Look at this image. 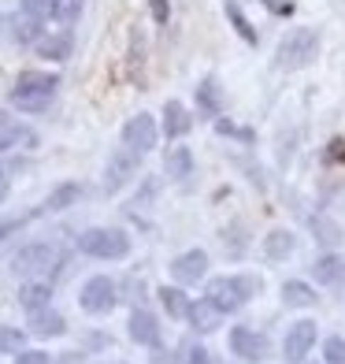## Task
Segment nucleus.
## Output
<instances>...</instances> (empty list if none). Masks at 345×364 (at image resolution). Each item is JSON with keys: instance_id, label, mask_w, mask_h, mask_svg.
Wrapping results in <instances>:
<instances>
[{"instance_id": "obj_1", "label": "nucleus", "mask_w": 345, "mask_h": 364, "mask_svg": "<svg viewBox=\"0 0 345 364\" xmlns=\"http://www.w3.org/2000/svg\"><path fill=\"white\" fill-rule=\"evenodd\" d=\"M56 90H60V75H53V71H19L8 101L26 115H38L56 101Z\"/></svg>"}, {"instance_id": "obj_37", "label": "nucleus", "mask_w": 345, "mask_h": 364, "mask_svg": "<svg viewBox=\"0 0 345 364\" xmlns=\"http://www.w3.org/2000/svg\"><path fill=\"white\" fill-rule=\"evenodd\" d=\"M264 4H268L275 15H293V4H290V0H264Z\"/></svg>"}, {"instance_id": "obj_17", "label": "nucleus", "mask_w": 345, "mask_h": 364, "mask_svg": "<svg viewBox=\"0 0 345 364\" xmlns=\"http://www.w3.org/2000/svg\"><path fill=\"white\" fill-rule=\"evenodd\" d=\"M34 48H38L41 60H67L71 56V34L67 30H60V34H41L34 41Z\"/></svg>"}, {"instance_id": "obj_29", "label": "nucleus", "mask_w": 345, "mask_h": 364, "mask_svg": "<svg viewBox=\"0 0 345 364\" xmlns=\"http://www.w3.org/2000/svg\"><path fill=\"white\" fill-rule=\"evenodd\" d=\"M197 105H201L208 115H219V90H216L212 78H204L201 86H197Z\"/></svg>"}, {"instance_id": "obj_24", "label": "nucleus", "mask_w": 345, "mask_h": 364, "mask_svg": "<svg viewBox=\"0 0 345 364\" xmlns=\"http://www.w3.org/2000/svg\"><path fill=\"white\" fill-rule=\"evenodd\" d=\"M48 297H53V287H48V283H23L19 305H23L26 312H34V309H45V305H48Z\"/></svg>"}, {"instance_id": "obj_23", "label": "nucleus", "mask_w": 345, "mask_h": 364, "mask_svg": "<svg viewBox=\"0 0 345 364\" xmlns=\"http://www.w3.org/2000/svg\"><path fill=\"white\" fill-rule=\"evenodd\" d=\"M312 275H316V283H338V279L345 275V260L341 257H334V253H327V257H319L316 264H312Z\"/></svg>"}, {"instance_id": "obj_12", "label": "nucleus", "mask_w": 345, "mask_h": 364, "mask_svg": "<svg viewBox=\"0 0 345 364\" xmlns=\"http://www.w3.org/2000/svg\"><path fill=\"white\" fill-rule=\"evenodd\" d=\"M186 320L193 323V331L197 335H212V331H219V323H223V312L208 301V297H201V301H190V309H186Z\"/></svg>"}, {"instance_id": "obj_19", "label": "nucleus", "mask_w": 345, "mask_h": 364, "mask_svg": "<svg viewBox=\"0 0 345 364\" xmlns=\"http://www.w3.org/2000/svg\"><path fill=\"white\" fill-rule=\"evenodd\" d=\"M156 297H160V305H163V312H168L171 320H186L190 297H186V290H182V287H160V290H156Z\"/></svg>"}, {"instance_id": "obj_36", "label": "nucleus", "mask_w": 345, "mask_h": 364, "mask_svg": "<svg viewBox=\"0 0 345 364\" xmlns=\"http://www.w3.org/2000/svg\"><path fill=\"white\" fill-rule=\"evenodd\" d=\"M341 160H345V141L334 138L331 145H327V164H341Z\"/></svg>"}, {"instance_id": "obj_33", "label": "nucleus", "mask_w": 345, "mask_h": 364, "mask_svg": "<svg viewBox=\"0 0 345 364\" xmlns=\"http://www.w3.org/2000/svg\"><path fill=\"white\" fill-rule=\"evenodd\" d=\"M15 364H53V357H48L45 350H19Z\"/></svg>"}, {"instance_id": "obj_3", "label": "nucleus", "mask_w": 345, "mask_h": 364, "mask_svg": "<svg viewBox=\"0 0 345 364\" xmlns=\"http://www.w3.org/2000/svg\"><path fill=\"white\" fill-rule=\"evenodd\" d=\"M78 250L93 260H123L130 253V235L119 227H89L78 235Z\"/></svg>"}, {"instance_id": "obj_27", "label": "nucleus", "mask_w": 345, "mask_h": 364, "mask_svg": "<svg viewBox=\"0 0 345 364\" xmlns=\"http://www.w3.org/2000/svg\"><path fill=\"white\" fill-rule=\"evenodd\" d=\"M11 34H15V41L34 45V41L41 38V19H30V15H15V19H11Z\"/></svg>"}, {"instance_id": "obj_39", "label": "nucleus", "mask_w": 345, "mask_h": 364, "mask_svg": "<svg viewBox=\"0 0 345 364\" xmlns=\"http://www.w3.org/2000/svg\"><path fill=\"white\" fill-rule=\"evenodd\" d=\"M4 197H8V175L0 171V201H4Z\"/></svg>"}, {"instance_id": "obj_21", "label": "nucleus", "mask_w": 345, "mask_h": 364, "mask_svg": "<svg viewBox=\"0 0 345 364\" xmlns=\"http://www.w3.org/2000/svg\"><path fill=\"white\" fill-rule=\"evenodd\" d=\"M283 301L290 309H312L316 305V290L308 283H301V279H290V283H283Z\"/></svg>"}, {"instance_id": "obj_38", "label": "nucleus", "mask_w": 345, "mask_h": 364, "mask_svg": "<svg viewBox=\"0 0 345 364\" xmlns=\"http://www.w3.org/2000/svg\"><path fill=\"white\" fill-rule=\"evenodd\" d=\"M56 364H86V357H82V353H60Z\"/></svg>"}, {"instance_id": "obj_28", "label": "nucleus", "mask_w": 345, "mask_h": 364, "mask_svg": "<svg viewBox=\"0 0 345 364\" xmlns=\"http://www.w3.org/2000/svg\"><path fill=\"white\" fill-rule=\"evenodd\" d=\"M23 4V15H30V19H56L60 15V0H19Z\"/></svg>"}, {"instance_id": "obj_18", "label": "nucleus", "mask_w": 345, "mask_h": 364, "mask_svg": "<svg viewBox=\"0 0 345 364\" xmlns=\"http://www.w3.org/2000/svg\"><path fill=\"white\" fill-rule=\"evenodd\" d=\"M163 171H168V178H190L193 175V153L186 145H175V149H168V156H163Z\"/></svg>"}, {"instance_id": "obj_32", "label": "nucleus", "mask_w": 345, "mask_h": 364, "mask_svg": "<svg viewBox=\"0 0 345 364\" xmlns=\"http://www.w3.org/2000/svg\"><path fill=\"white\" fill-rule=\"evenodd\" d=\"M216 130H219V134H226V138H238V141H253V138H256L253 130H245V127H234L230 119H216Z\"/></svg>"}, {"instance_id": "obj_2", "label": "nucleus", "mask_w": 345, "mask_h": 364, "mask_svg": "<svg viewBox=\"0 0 345 364\" xmlns=\"http://www.w3.org/2000/svg\"><path fill=\"white\" fill-rule=\"evenodd\" d=\"M256 290H260V279L253 275H219L208 283L204 297L226 316V312H238L249 305V297H256Z\"/></svg>"}, {"instance_id": "obj_16", "label": "nucleus", "mask_w": 345, "mask_h": 364, "mask_svg": "<svg viewBox=\"0 0 345 364\" xmlns=\"http://www.w3.org/2000/svg\"><path fill=\"white\" fill-rule=\"evenodd\" d=\"M190 127H193V119H190V112H186L182 101H168V105H163V134H168V138H182Z\"/></svg>"}, {"instance_id": "obj_10", "label": "nucleus", "mask_w": 345, "mask_h": 364, "mask_svg": "<svg viewBox=\"0 0 345 364\" xmlns=\"http://www.w3.org/2000/svg\"><path fill=\"white\" fill-rule=\"evenodd\" d=\"M268 338L264 335H256L253 327H234L230 331V353L234 357H241V360H249V364H260L268 357Z\"/></svg>"}, {"instance_id": "obj_25", "label": "nucleus", "mask_w": 345, "mask_h": 364, "mask_svg": "<svg viewBox=\"0 0 345 364\" xmlns=\"http://www.w3.org/2000/svg\"><path fill=\"white\" fill-rule=\"evenodd\" d=\"M312 235H316L319 245H338V242H341V227H338L331 216L316 212V216H312Z\"/></svg>"}, {"instance_id": "obj_20", "label": "nucleus", "mask_w": 345, "mask_h": 364, "mask_svg": "<svg viewBox=\"0 0 345 364\" xmlns=\"http://www.w3.org/2000/svg\"><path fill=\"white\" fill-rule=\"evenodd\" d=\"M293 250H297V238H293L290 230H271L264 238V257L268 260H286Z\"/></svg>"}, {"instance_id": "obj_5", "label": "nucleus", "mask_w": 345, "mask_h": 364, "mask_svg": "<svg viewBox=\"0 0 345 364\" xmlns=\"http://www.w3.org/2000/svg\"><path fill=\"white\" fill-rule=\"evenodd\" d=\"M56 264H60V250H56L53 242H30V245H23V250L11 257V272L30 279V275L53 272Z\"/></svg>"}, {"instance_id": "obj_22", "label": "nucleus", "mask_w": 345, "mask_h": 364, "mask_svg": "<svg viewBox=\"0 0 345 364\" xmlns=\"http://www.w3.org/2000/svg\"><path fill=\"white\" fill-rule=\"evenodd\" d=\"M78 197H82L78 182H63V186H56L53 193H48V201L41 205V212H63V208H71Z\"/></svg>"}, {"instance_id": "obj_7", "label": "nucleus", "mask_w": 345, "mask_h": 364, "mask_svg": "<svg viewBox=\"0 0 345 364\" xmlns=\"http://www.w3.org/2000/svg\"><path fill=\"white\" fill-rule=\"evenodd\" d=\"M156 138H160V130H156V119L149 112H138L134 119H126V127H123V145L138 156L156 149Z\"/></svg>"}, {"instance_id": "obj_13", "label": "nucleus", "mask_w": 345, "mask_h": 364, "mask_svg": "<svg viewBox=\"0 0 345 364\" xmlns=\"http://www.w3.org/2000/svg\"><path fill=\"white\" fill-rule=\"evenodd\" d=\"M126 327H130V338H134L138 346H160V320L149 309H134Z\"/></svg>"}, {"instance_id": "obj_9", "label": "nucleus", "mask_w": 345, "mask_h": 364, "mask_svg": "<svg viewBox=\"0 0 345 364\" xmlns=\"http://www.w3.org/2000/svg\"><path fill=\"white\" fill-rule=\"evenodd\" d=\"M134 175H138V153H130V149L111 153L108 156V168H104V193H119Z\"/></svg>"}, {"instance_id": "obj_15", "label": "nucleus", "mask_w": 345, "mask_h": 364, "mask_svg": "<svg viewBox=\"0 0 345 364\" xmlns=\"http://www.w3.org/2000/svg\"><path fill=\"white\" fill-rule=\"evenodd\" d=\"M19 145H38V138L30 134L23 123L4 119V115H0V156L11 153V149H19Z\"/></svg>"}, {"instance_id": "obj_4", "label": "nucleus", "mask_w": 345, "mask_h": 364, "mask_svg": "<svg viewBox=\"0 0 345 364\" xmlns=\"http://www.w3.org/2000/svg\"><path fill=\"white\" fill-rule=\"evenodd\" d=\"M319 53V34L316 30H290V34L278 41V68L286 71H297L308 68Z\"/></svg>"}, {"instance_id": "obj_35", "label": "nucleus", "mask_w": 345, "mask_h": 364, "mask_svg": "<svg viewBox=\"0 0 345 364\" xmlns=\"http://www.w3.org/2000/svg\"><path fill=\"white\" fill-rule=\"evenodd\" d=\"M182 364H212V353L204 350V346H190L186 357H182Z\"/></svg>"}, {"instance_id": "obj_26", "label": "nucleus", "mask_w": 345, "mask_h": 364, "mask_svg": "<svg viewBox=\"0 0 345 364\" xmlns=\"http://www.w3.org/2000/svg\"><path fill=\"white\" fill-rule=\"evenodd\" d=\"M223 11H226V19L234 23L238 38H241V41H249V45H256V30H253V23H249V19H245V11L238 8V0H226Z\"/></svg>"}, {"instance_id": "obj_6", "label": "nucleus", "mask_w": 345, "mask_h": 364, "mask_svg": "<svg viewBox=\"0 0 345 364\" xmlns=\"http://www.w3.org/2000/svg\"><path fill=\"white\" fill-rule=\"evenodd\" d=\"M78 305L86 309L89 316H104V312H111L119 305V290H115V283L108 275H93V279H86V287H82Z\"/></svg>"}, {"instance_id": "obj_8", "label": "nucleus", "mask_w": 345, "mask_h": 364, "mask_svg": "<svg viewBox=\"0 0 345 364\" xmlns=\"http://www.w3.org/2000/svg\"><path fill=\"white\" fill-rule=\"evenodd\" d=\"M312 346H316V323H312V320H297V323L286 331V338H283L286 364H305Z\"/></svg>"}, {"instance_id": "obj_14", "label": "nucleus", "mask_w": 345, "mask_h": 364, "mask_svg": "<svg viewBox=\"0 0 345 364\" xmlns=\"http://www.w3.org/2000/svg\"><path fill=\"white\" fill-rule=\"evenodd\" d=\"M63 331H67V320L60 316L56 309H34L30 312V335H38V338H60Z\"/></svg>"}, {"instance_id": "obj_31", "label": "nucleus", "mask_w": 345, "mask_h": 364, "mask_svg": "<svg viewBox=\"0 0 345 364\" xmlns=\"http://www.w3.org/2000/svg\"><path fill=\"white\" fill-rule=\"evenodd\" d=\"M323 360L327 364H345V338H327L323 342Z\"/></svg>"}, {"instance_id": "obj_30", "label": "nucleus", "mask_w": 345, "mask_h": 364, "mask_svg": "<svg viewBox=\"0 0 345 364\" xmlns=\"http://www.w3.org/2000/svg\"><path fill=\"white\" fill-rule=\"evenodd\" d=\"M23 342H26V335H23L19 327L0 323V353H19V350H23Z\"/></svg>"}, {"instance_id": "obj_34", "label": "nucleus", "mask_w": 345, "mask_h": 364, "mask_svg": "<svg viewBox=\"0 0 345 364\" xmlns=\"http://www.w3.org/2000/svg\"><path fill=\"white\" fill-rule=\"evenodd\" d=\"M149 8H153L156 26H168V19H171V4H168V0H149Z\"/></svg>"}, {"instance_id": "obj_11", "label": "nucleus", "mask_w": 345, "mask_h": 364, "mask_svg": "<svg viewBox=\"0 0 345 364\" xmlns=\"http://www.w3.org/2000/svg\"><path fill=\"white\" fill-rule=\"evenodd\" d=\"M171 275H175V283H182V287L201 283V279L208 275V253L204 250H190L182 257H175L171 260Z\"/></svg>"}]
</instances>
